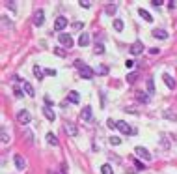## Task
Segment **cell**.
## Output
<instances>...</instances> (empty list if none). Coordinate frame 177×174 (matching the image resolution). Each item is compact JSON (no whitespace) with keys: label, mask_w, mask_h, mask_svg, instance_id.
Instances as JSON below:
<instances>
[{"label":"cell","mask_w":177,"mask_h":174,"mask_svg":"<svg viewBox=\"0 0 177 174\" xmlns=\"http://www.w3.org/2000/svg\"><path fill=\"white\" fill-rule=\"evenodd\" d=\"M134 152H136V156H138V157H142L144 161H151V157H153V156L149 154V150H147V148H144V146H136V148H134Z\"/></svg>","instance_id":"cell-1"},{"label":"cell","mask_w":177,"mask_h":174,"mask_svg":"<svg viewBox=\"0 0 177 174\" xmlns=\"http://www.w3.org/2000/svg\"><path fill=\"white\" fill-rule=\"evenodd\" d=\"M58 39H60V43L62 45H65L67 49H71L73 47V37H71V34H58Z\"/></svg>","instance_id":"cell-2"},{"label":"cell","mask_w":177,"mask_h":174,"mask_svg":"<svg viewBox=\"0 0 177 174\" xmlns=\"http://www.w3.org/2000/svg\"><path fill=\"white\" fill-rule=\"evenodd\" d=\"M17 120H19V124H22V126H26V124H30V120H32V116H30V112H28V111H21V112L17 114Z\"/></svg>","instance_id":"cell-3"},{"label":"cell","mask_w":177,"mask_h":174,"mask_svg":"<svg viewBox=\"0 0 177 174\" xmlns=\"http://www.w3.org/2000/svg\"><path fill=\"white\" fill-rule=\"evenodd\" d=\"M67 22H69V21H67L65 17H58V19L54 21V30H58V32H62V30H63V28L67 26Z\"/></svg>","instance_id":"cell-4"},{"label":"cell","mask_w":177,"mask_h":174,"mask_svg":"<svg viewBox=\"0 0 177 174\" xmlns=\"http://www.w3.org/2000/svg\"><path fill=\"white\" fill-rule=\"evenodd\" d=\"M118 129H119L121 133H125V135H131V133H133V127H131L127 122H123V120H118Z\"/></svg>","instance_id":"cell-5"},{"label":"cell","mask_w":177,"mask_h":174,"mask_svg":"<svg viewBox=\"0 0 177 174\" xmlns=\"http://www.w3.org/2000/svg\"><path fill=\"white\" fill-rule=\"evenodd\" d=\"M93 73H95V71H93L91 67H88L86 64L80 67V77H82V79H91V77H93Z\"/></svg>","instance_id":"cell-6"},{"label":"cell","mask_w":177,"mask_h":174,"mask_svg":"<svg viewBox=\"0 0 177 174\" xmlns=\"http://www.w3.org/2000/svg\"><path fill=\"white\" fill-rule=\"evenodd\" d=\"M142 51H144V43H142L140 39H138V41H134V43L131 45V52H133L134 56H136V54H140Z\"/></svg>","instance_id":"cell-7"},{"label":"cell","mask_w":177,"mask_h":174,"mask_svg":"<svg viewBox=\"0 0 177 174\" xmlns=\"http://www.w3.org/2000/svg\"><path fill=\"white\" fill-rule=\"evenodd\" d=\"M13 161H15V167H17L19 171H24V169H26V161L22 159V156H19V154H15V157H13Z\"/></svg>","instance_id":"cell-8"},{"label":"cell","mask_w":177,"mask_h":174,"mask_svg":"<svg viewBox=\"0 0 177 174\" xmlns=\"http://www.w3.org/2000/svg\"><path fill=\"white\" fill-rule=\"evenodd\" d=\"M45 22V13H43V9H39V11H35V17H34V24L35 26H41Z\"/></svg>","instance_id":"cell-9"},{"label":"cell","mask_w":177,"mask_h":174,"mask_svg":"<svg viewBox=\"0 0 177 174\" xmlns=\"http://www.w3.org/2000/svg\"><path fill=\"white\" fill-rule=\"evenodd\" d=\"M43 114H45V118H47L49 122H54V120H56V114H54V111H52L50 107H43Z\"/></svg>","instance_id":"cell-10"},{"label":"cell","mask_w":177,"mask_h":174,"mask_svg":"<svg viewBox=\"0 0 177 174\" xmlns=\"http://www.w3.org/2000/svg\"><path fill=\"white\" fill-rule=\"evenodd\" d=\"M65 133L69 135V137H77V133H78V129H77V126L75 124H65Z\"/></svg>","instance_id":"cell-11"},{"label":"cell","mask_w":177,"mask_h":174,"mask_svg":"<svg viewBox=\"0 0 177 174\" xmlns=\"http://www.w3.org/2000/svg\"><path fill=\"white\" fill-rule=\"evenodd\" d=\"M78 45H80V47H88V45H90V34L82 32L80 37H78Z\"/></svg>","instance_id":"cell-12"},{"label":"cell","mask_w":177,"mask_h":174,"mask_svg":"<svg viewBox=\"0 0 177 174\" xmlns=\"http://www.w3.org/2000/svg\"><path fill=\"white\" fill-rule=\"evenodd\" d=\"M162 79H164V84H166L168 88H175V79H174L172 75L164 73V75H162Z\"/></svg>","instance_id":"cell-13"},{"label":"cell","mask_w":177,"mask_h":174,"mask_svg":"<svg viewBox=\"0 0 177 174\" xmlns=\"http://www.w3.org/2000/svg\"><path fill=\"white\" fill-rule=\"evenodd\" d=\"M82 120H84V122H90V120H91V107H90V105H86V107L82 109Z\"/></svg>","instance_id":"cell-14"},{"label":"cell","mask_w":177,"mask_h":174,"mask_svg":"<svg viewBox=\"0 0 177 174\" xmlns=\"http://www.w3.org/2000/svg\"><path fill=\"white\" fill-rule=\"evenodd\" d=\"M138 13H140V17H142L144 21H147V22H151V21H153V17H151V13H149V11H146L144 7H140V9H138Z\"/></svg>","instance_id":"cell-15"},{"label":"cell","mask_w":177,"mask_h":174,"mask_svg":"<svg viewBox=\"0 0 177 174\" xmlns=\"http://www.w3.org/2000/svg\"><path fill=\"white\" fill-rule=\"evenodd\" d=\"M22 90H24L28 96H35V92H34V86H32L30 82H26V81L22 82Z\"/></svg>","instance_id":"cell-16"},{"label":"cell","mask_w":177,"mask_h":174,"mask_svg":"<svg viewBox=\"0 0 177 174\" xmlns=\"http://www.w3.org/2000/svg\"><path fill=\"white\" fill-rule=\"evenodd\" d=\"M67 101H71V103H78L80 101V96H78V92H69V96H67Z\"/></svg>","instance_id":"cell-17"},{"label":"cell","mask_w":177,"mask_h":174,"mask_svg":"<svg viewBox=\"0 0 177 174\" xmlns=\"http://www.w3.org/2000/svg\"><path fill=\"white\" fill-rule=\"evenodd\" d=\"M153 36H155V37H159V39H166V37H168L166 30H159V28H155V30H153Z\"/></svg>","instance_id":"cell-18"},{"label":"cell","mask_w":177,"mask_h":174,"mask_svg":"<svg viewBox=\"0 0 177 174\" xmlns=\"http://www.w3.org/2000/svg\"><path fill=\"white\" fill-rule=\"evenodd\" d=\"M47 142H49L50 146H58V139H56V135H54V133H47Z\"/></svg>","instance_id":"cell-19"},{"label":"cell","mask_w":177,"mask_h":174,"mask_svg":"<svg viewBox=\"0 0 177 174\" xmlns=\"http://www.w3.org/2000/svg\"><path fill=\"white\" fill-rule=\"evenodd\" d=\"M136 99H138L140 103H147V101H149V96H146V92H138V94H136Z\"/></svg>","instance_id":"cell-20"},{"label":"cell","mask_w":177,"mask_h":174,"mask_svg":"<svg viewBox=\"0 0 177 174\" xmlns=\"http://www.w3.org/2000/svg\"><path fill=\"white\" fill-rule=\"evenodd\" d=\"M114 30L116 32H121L123 30V21L121 19H114Z\"/></svg>","instance_id":"cell-21"},{"label":"cell","mask_w":177,"mask_h":174,"mask_svg":"<svg viewBox=\"0 0 177 174\" xmlns=\"http://www.w3.org/2000/svg\"><path fill=\"white\" fill-rule=\"evenodd\" d=\"M101 174H114V169H112L108 163H105V165L101 167Z\"/></svg>","instance_id":"cell-22"},{"label":"cell","mask_w":177,"mask_h":174,"mask_svg":"<svg viewBox=\"0 0 177 174\" xmlns=\"http://www.w3.org/2000/svg\"><path fill=\"white\" fill-rule=\"evenodd\" d=\"M34 75H35V77L41 81V79L45 77V71H41V69H39V66H34Z\"/></svg>","instance_id":"cell-23"},{"label":"cell","mask_w":177,"mask_h":174,"mask_svg":"<svg viewBox=\"0 0 177 174\" xmlns=\"http://www.w3.org/2000/svg\"><path fill=\"white\" fill-rule=\"evenodd\" d=\"M95 73H99V75H106V73H108V67H106V66H97V67H95Z\"/></svg>","instance_id":"cell-24"},{"label":"cell","mask_w":177,"mask_h":174,"mask_svg":"<svg viewBox=\"0 0 177 174\" xmlns=\"http://www.w3.org/2000/svg\"><path fill=\"white\" fill-rule=\"evenodd\" d=\"M147 94H155V82H153V79H147Z\"/></svg>","instance_id":"cell-25"},{"label":"cell","mask_w":177,"mask_h":174,"mask_svg":"<svg viewBox=\"0 0 177 174\" xmlns=\"http://www.w3.org/2000/svg\"><path fill=\"white\" fill-rule=\"evenodd\" d=\"M2 142H4V144L9 142V135H7V129H6V127H2Z\"/></svg>","instance_id":"cell-26"},{"label":"cell","mask_w":177,"mask_h":174,"mask_svg":"<svg viewBox=\"0 0 177 174\" xmlns=\"http://www.w3.org/2000/svg\"><path fill=\"white\" fill-rule=\"evenodd\" d=\"M116 9H118V6H116V4H108V6H106V13H110V15H114V13H116Z\"/></svg>","instance_id":"cell-27"},{"label":"cell","mask_w":177,"mask_h":174,"mask_svg":"<svg viewBox=\"0 0 177 174\" xmlns=\"http://www.w3.org/2000/svg\"><path fill=\"white\" fill-rule=\"evenodd\" d=\"M103 52H105V45L97 41V45H95V54H103Z\"/></svg>","instance_id":"cell-28"},{"label":"cell","mask_w":177,"mask_h":174,"mask_svg":"<svg viewBox=\"0 0 177 174\" xmlns=\"http://www.w3.org/2000/svg\"><path fill=\"white\" fill-rule=\"evenodd\" d=\"M24 137H26V141H28L30 144L34 142V135H32V131H30V129H24Z\"/></svg>","instance_id":"cell-29"},{"label":"cell","mask_w":177,"mask_h":174,"mask_svg":"<svg viewBox=\"0 0 177 174\" xmlns=\"http://www.w3.org/2000/svg\"><path fill=\"white\" fill-rule=\"evenodd\" d=\"M136 77H138V73H129V75H127V82L133 84V82L136 81Z\"/></svg>","instance_id":"cell-30"},{"label":"cell","mask_w":177,"mask_h":174,"mask_svg":"<svg viewBox=\"0 0 177 174\" xmlns=\"http://www.w3.org/2000/svg\"><path fill=\"white\" fill-rule=\"evenodd\" d=\"M110 144L112 146H118V144H121V139L119 137H110Z\"/></svg>","instance_id":"cell-31"},{"label":"cell","mask_w":177,"mask_h":174,"mask_svg":"<svg viewBox=\"0 0 177 174\" xmlns=\"http://www.w3.org/2000/svg\"><path fill=\"white\" fill-rule=\"evenodd\" d=\"M78 4H80L82 7H90V6H91V2H90V0H78Z\"/></svg>","instance_id":"cell-32"},{"label":"cell","mask_w":177,"mask_h":174,"mask_svg":"<svg viewBox=\"0 0 177 174\" xmlns=\"http://www.w3.org/2000/svg\"><path fill=\"white\" fill-rule=\"evenodd\" d=\"M45 75H49V77H56V69H45Z\"/></svg>","instance_id":"cell-33"},{"label":"cell","mask_w":177,"mask_h":174,"mask_svg":"<svg viewBox=\"0 0 177 174\" xmlns=\"http://www.w3.org/2000/svg\"><path fill=\"white\" fill-rule=\"evenodd\" d=\"M134 165H136V169H138V171H144V169H146V165H144L142 161H138V159L134 161Z\"/></svg>","instance_id":"cell-34"},{"label":"cell","mask_w":177,"mask_h":174,"mask_svg":"<svg viewBox=\"0 0 177 174\" xmlns=\"http://www.w3.org/2000/svg\"><path fill=\"white\" fill-rule=\"evenodd\" d=\"M106 124H108V127H110V129H114V127H118V122H114L112 118H110V120H108Z\"/></svg>","instance_id":"cell-35"},{"label":"cell","mask_w":177,"mask_h":174,"mask_svg":"<svg viewBox=\"0 0 177 174\" xmlns=\"http://www.w3.org/2000/svg\"><path fill=\"white\" fill-rule=\"evenodd\" d=\"M125 66H127V69H133V67H134V60H127Z\"/></svg>","instance_id":"cell-36"},{"label":"cell","mask_w":177,"mask_h":174,"mask_svg":"<svg viewBox=\"0 0 177 174\" xmlns=\"http://www.w3.org/2000/svg\"><path fill=\"white\" fill-rule=\"evenodd\" d=\"M54 52H56L58 56H65V52H63V51H62L60 47H56V49H54Z\"/></svg>","instance_id":"cell-37"},{"label":"cell","mask_w":177,"mask_h":174,"mask_svg":"<svg viewBox=\"0 0 177 174\" xmlns=\"http://www.w3.org/2000/svg\"><path fill=\"white\" fill-rule=\"evenodd\" d=\"M151 4H153V6H155V7H159V6H161V4H162V0H151Z\"/></svg>","instance_id":"cell-38"},{"label":"cell","mask_w":177,"mask_h":174,"mask_svg":"<svg viewBox=\"0 0 177 174\" xmlns=\"http://www.w3.org/2000/svg\"><path fill=\"white\" fill-rule=\"evenodd\" d=\"M13 92H15V96H17V97H21V96H22V92H21V90H19V88H15V90H13Z\"/></svg>","instance_id":"cell-39"},{"label":"cell","mask_w":177,"mask_h":174,"mask_svg":"<svg viewBox=\"0 0 177 174\" xmlns=\"http://www.w3.org/2000/svg\"><path fill=\"white\" fill-rule=\"evenodd\" d=\"M149 52H151V54H157V52H159V49H157V47H153V49H149Z\"/></svg>","instance_id":"cell-40"}]
</instances>
